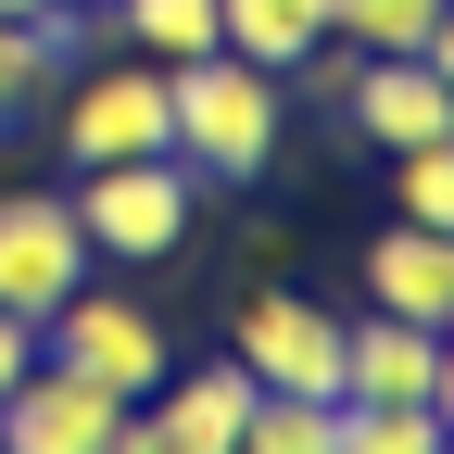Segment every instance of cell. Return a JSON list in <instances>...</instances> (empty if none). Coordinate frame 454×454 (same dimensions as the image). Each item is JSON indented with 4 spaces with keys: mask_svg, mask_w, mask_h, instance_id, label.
I'll use <instances>...</instances> for the list:
<instances>
[{
    "mask_svg": "<svg viewBox=\"0 0 454 454\" xmlns=\"http://www.w3.org/2000/svg\"><path fill=\"white\" fill-rule=\"evenodd\" d=\"M429 417H442V442H454V340H442V379H429Z\"/></svg>",
    "mask_w": 454,
    "mask_h": 454,
    "instance_id": "21",
    "label": "cell"
},
{
    "mask_svg": "<svg viewBox=\"0 0 454 454\" xmlns=\"http://www.w3.org/2000/svg\"><path fill=\"white\" fill-rule=\"evenodd\" d=\"M51 139H64V164L89 177V164H139L164 152V64L139 51V64H89L51 89Z\"/></svg>",
    "mask_w": 454,
    "mask_h": 454,
    "instance_id": "4",
    "label": "cell"
},
{
    "mask_svg": "<svg viewBox=\"0 0 454 454\" xmlns=\"http://www.w3.org/2000/svg\"><path fill=\"white\" fill-rule=\"evenodd\" d=\"M328 429H340V454H442V417L429 404H366V391H340Z\"/></svg>",
    "mask_w": 454,
    "mask_h": 454,
    "instance_id": "15",
    "label": "cell"
},
{
    "mask_svg": "<svg viewBox=\"0 0 454 454\" xmlns=\"http://www.w3.org/2000/svg\"><path fill=\"white\" fill-rule=\"evenodd\" d=\"M76 227H89V265H164L202 227V177L177 152H139V164H89V177L64 190Z\"/></svg>",
    "mask_w": 454,
    "mask_h": 454,
    "instance_id": "3",
    "label": "cell"
},
{
    "mask_svg": "<svg viewBox=\"0 0 454 454\" xmlns=\"http://www.w3.org/2000/svg\"><path fill=\"white\" fill-rule=\"evenodd\" d=\"M101 38L152 51V64H202L215 51V0H101Z\"/></svg>",
    "mask_w": 454,
    "mask_h": 454,
    "instance_id": "13",
    "label": "cell"
},
{
    "mask_svg": "<svg viewBox=\"0 0 454 454\" xmlns=\"http://www.w3.org/2000/svg\"><path fill=\"white\" fill-rule=\"evenodd\" d=\"M101 454H152V442H139V429H114V442H101Z\"/></svg>",
    "mask_w": 454,
    "mask_h": 454,
    "instance_id": "22",
    "label": "cell"
},
{
    "mask_svg": "<svg viewBox=\"0 0 454 454\" xmlns=\"http://www.w3.org/2000/svg\"><path fill=\"white\" fill-rule=\"evenodd\" d=\"M442 454H454V442H442Z\"/></svg>",
    "mask_w": 454,
    "mask_h": 454,
    "instance_id": "25",
    "label": "cell"
},
{
    "mask_svg": "<svg viewBox=\"0 0 454 454\" xmlns=\"http://www.w3.org/2000/svg\"><path fill=\"white\" fill-rule=\"evenodd\" d=\"M240 417H253V366H240V354L177 366L152 404H127V429H139L152 454H227V442H240Z\"/></svg>",
    "mask_w": 454,
    "mask_h": 454,
    "instance_id": "8",
    "label": "cell"
},
{
    "mask_svg": "<svg viewBox=\"0 0 454 454\" xmlns=\"http://www.w3.org/2000/svg\"><path fill=\"white\" fill-rule=\"evenodd\" d=\"M38 354H51V366H76V379H101L114 404H152V391L177 379V328H164L139 291H101V278H76V291L38 316Z\"/></svg>",
    "mask_w": 454,
    "mask_h": 454,
    "instance_id": "2",
    "label": "cell"
},
{
    "mask_svg": "<svg viewBox=\"0 0 454 454\" xmlns=\"http://www.w3.org/2000/svg\"><path fill=\"white\" fill-rule=\"evenodd\" d=\"M76 64L38 38V13H0V127H26V114H51V89H64Z\"/></svg>",
    "mask_w": 454,
    "mask_h": 454,
    "instance_id": "14",
    "label": "cell"
},
{
    "mask_svg": "<svg viewBox=\"0 0 454 454\" xmlns=\"http://www.w3.org/2000/svg\"><path fill=\"white\" fill-rule=\"evenodd\" d=\"M114 429H127V404L101 379H76V366H51V354L0 391V454H101Z\"/></svg>",
    "mask_w": 454,
    "mask_h": 454,
    "instance_id": "7",
    "label": "cell"
},
{
    "mask_svg": "<svg viewBox=\"0 0 454 454\" xmlns=\"http://www.w3.org/2000/svg\"><path fill=\"white\" fill-rule=\"evenodd\" d=\"M26 366H38V328H26V316H0V391H13Z\"/></svg>",
    "mask_w": 454,
    "mask_h": 454,
    "instance_id": "19",
    "label": "cell"
},
{
    "mask_svg": "<svg viewBox=\"0 0 454 454\" xmlns=\"http://www.w3.org/2000/svg\"><path fill=\"white\" fill-rule=\"evenodd\" d=\"M76 278H89V227H76V202H64V190H13V202H0V316L38 328Z\"/></svg>",
    "mask_w": 454,
    "mask_h": 454,
    "instance_id": "6",
    "label": "cell"
},
{
    "mask_svg": "<svg viewBox=\"0 0 454 454\" xmlns=\"http://www.w3.org/2000/svg\"><path fill=\"white\" fill-rule=\"evenodd\" d=\"M340 127L379 139V152H417V139H454V89L417 64V51H366L354 89H340Z\"/></svg>",
    "mask_w": 454,
    "mask_h": 454,
    "instance_id": "9",
    "label": "cell"
},
{
    "mask_svg": "<svg viewBox=\"0 0 454 454\" xmlns=\"http://www.w3.org/2000/svg\"><path fill=\"white\" fill-rule=\"evenodd\" d=\"M442 340H454V303H442Z\"/></svg>",
    "mask_w": 454,
    "mask_h": 454,
    "instance_id": "23",
    "label": "cell"
},
{
    "mask_svg": "<svg viewBox=\"0 0 454 454\" xmlns=\"http://www.w3.org/2000/svg\"><path fill=\"white\" fill-rule=\"evenodd\" d=\"M442 303H454V227L391 215L379 240H366V316H417V328H442Z\"/></svg>",
    "mask_w": 454,
    "mask_h": 454,
    "instance_id": "10",
    "label": "cell"
},
{
    "mask_svg": "<svg viewBox=\"0 0 454 454\" xmlns=\"http://www.w3.org/2000/svg\"><path fill=\"white\" fill-rule=\"evenodd\" d=\"M379 164H391V215H417V227H454V139L379 152Z\"/></svg>",
    "mask_w": 454,
    "mask_h": 454,
    "instance_id": "17",
    "label": "cell"
},
{
    "mask_svg": "<svg viewBox=\"0 0 454 454\" xmlns=\"http://www.w3.org/2000/svg\"><path fill=\"white\" fill-rule=\"evenodd\" d=\"M0 13H26V0H0Z\"/></svg>",
    "mask_w": 454,
    "mask_h": 454,
    "instance_id": "24",
    "label": "cell"
},
{
    "mask_svg": "<svg viewBox=\"0 0 454 454\" xmlns=\"http://www.w3.org/2000/svg\"><path fill=\"white\" fill-rule=\"evenodd\" d=\"M278 127H291V76L240 64V51L164 64V152H177L202 190H253L278 164Z\"/></svg>",
    "mask_w": 454,
    "mask_h": 454,
    "instance_id": "1",
    "label": "cell"
},
{
    "mask_svg": "<svg viewBox=\"0 0 454 454\" xmlns=\"http://www.w3.org/2000/svg\"><path fill=\"white\" fill-rule=\"evenodd\" d=\"M429 379H442V328L417 316H340V391H366V404H429Z\"/></svg>",
    "mask_w": 454,
    "mask_h": 454,
    "instance_id": "11",
    "label": "cell"
},
{
    "mask_svg": "<svg viewBox=\"0 0 454 454\" xmlns=\"http://www.w3.org/2000/svg\"><path fill=\"white\" fill-rule=\"evenodd\" d=\"M316 38H328V0H215V51H240L265 76H291Z\"/></svg>",
    "mask_w": 454,
    "mask_h": 454,
    "instance_id": "12",
    "label": "cell"
},
{
    "mask_svg": "<svg viewBox=\"0 0 454 454\" xmlns=\"http://www.w3.org/2000/svg\"><path fill=\"white\" fill-rule=\"evenodd\" d=\"M417 64H429V76L454 89V0H442V13H429V38H417Z\"/></svg>",
    "mask_w": 454,
    "mask_h": 454,
    "instance_id": "20",
    "label": "cell"
},
{
    "mask_svg": "<svg viewBox=\"0 0 454 454\" xmlns=\"http://www.w3.org/2000/svg\"><path fill=\"white\" fill-rule=\"evenodd\" d=\"M227 454H340V429H328L316 391H253V417H240Z\"/></svg>",
    "mask_w": 454,
    "mask_h": 454,
    "instance_id": "16",
    "label": "cell"
},
{
    "mask_svg": "<svg viewBox=\"0 0 454 454\" xmlns=\"http://www.w3.org/2000/svg\"><path fill=\"white\" fill-rule=\"evenodd\" d=\"M429 13H442V0H328V38H354V51H417Z\"/></svg>",
    "mask_w": 454,
    "mask_h": 454,
    "instance_id": "18",
    "label": "cell"
},
{
    "mask_svg": "<svg viewBox=\"0 0 454 454\" xmlns=\"http://www.w3.org/2000/svg\"><path fill=\"white\" fill-rule=\"evenodd\" d=\"M227 354L253 366V391H316V404H340V316L316 291H253L227 316Z\"/></svg>",
    "mask_w": 454,
    "mask_h": 454,
    "instance_id": "5",
    "label": "cell"
}]
</instances>
